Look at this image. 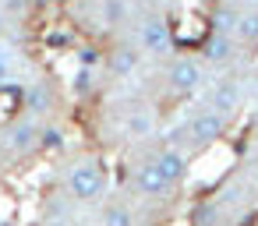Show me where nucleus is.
I'll use <instances>...</instances> for the list:
<instances>
[{
    "label": "nucleus",
    "mask_w": 258,
    "mask_h": 226,
    "mask_svg": "<svg viewBox=\"0 0 258 226\" xmlns=\"http://www.w3.org/2000/svg\"><path fill=\"white\" fill-rule=\"evenodd\" d=\"M124 138H131V141H145V138H156V131H159V117H156V110H149V106H138V110H131L127 117H124Z\"/></svg>",
    "instance_id": "9"
},
{
    "label": "nucleus",
    "mask_w": 258,
    "mask_h": 226,
    "mask_svg": "<svg viewBox=\"0 0 258 226\" xmlns=\"http://www.w3.org/2000/svg\"><path fill=\"white\" fill-rule=\"evenodd\" d=\"M237 18H240V8H233V4L219 8V11H216V32H230V36H233Z\"/></svg>",
    "instance_id": "18"
},
{
    "label": "nucleus",
    "mask_w": 258,
    "mask_h": 226,
    "mask_svg": "<svg viewBox=\"0 0 258 226\" xmlns=\"http://www.w3.org/2000/svg\"><path fill=\"white\" fill-rule=\"evenodd\" d=\"M103 15H106V22L110 25H117L127 11H124V0H103Z\"/></svg>",
    "instance_id": "20"
},
{
    "label": "nucleus",
    "mask_w": 258,
    "mask_h": 226,
    "mask_svg": "<svg viewBox=\"0 0 258 226\" xmlns=\"http://www.w3.org/2000/svg\"><path fill=\"white\" fill-rule=\"evenodd\" d=\"M78 64H85V67H96V64H99V53H96L92 46H85V50H78Z\"/></svg>",
    "instance_id": "23"
},
{
    "label": "nucleus",
    "mask_w": 258,
    "mask_h": 226,
    "mask_svg": "<svg viewBox=\"0 0 258 226\" xmlns=\"http://www.w3.org/2000/svg\"><path fill=\"white\" fill-rule=\"evenodd\" d=\"M71 89H75V96L89 99V96L96 92V74H92V67L78 64V71H75V78H71Z\"/></svg>",
    "instance_id": "16"
},
{
    "label": "nucleus",
    "mask_w": 258,
    "mask_h": 226,
    "mask_svg": "<svg viewBox=\"0 0 258 226\" xmlns=\"http://www.w3.org/2000/svg\"><path fill=\"white\" fill-rule=\"evenodd\" d=\"M8 82H11V53L0 50V85H8Z\"/></svg>",
    "instance_id": "22"
},
{
    "label": "nucleus",
    "mask_w": 258,
    "mask_h": 226,
    "mask_svg": "<svg viewBox=\"0 0 258 226\" xmlns=\"http://www.w3.org/2000/svg\"><path fill=\"white\" fill-rule=\"evenodd\" d=\"M233 39H237L240 46H254V43H258V4L240 8L237 29H233Z\"/></svg>",
    "instance_id": "13"
},
{
    "label": "nucleus",
    "mask_w": 258,
    "mask_h": 226,
    "mask_svg": "<svg viewBox=\"0 0 258 226\" xmlns=\"http://www.w3.org/2000/svg\"><path fill=\"white\" fill-rule=\"evenodd\" d=\"M8 22H11V18H8V11H4V8H0V39H4V36H8Z\"/></svg>",
    "instance_id": "24"
},
{
    "label": "nucleus",
    "mask_w": 258,
    "mask_h": 226,
    "mask_svg": "<svg viewBox=\"0 0 258 226\" xmlns=\"http://www.w3.org/2000/svg\"><path fill=\"white\" fill-rule=\"evenodd\" d=\"M166 89L173 96H195L205 89V60L195 57H173L166 67Z\"/></svg>",
    "instance_id": "2"
},
{
    "label": "nucleus",
    "mask_w": 258,
    "mask_h": 226,
    "mask_svg": "<svg viewBox=\"0 0 258 226\" xmlns=\"http://www.w3.org/2000/svg\"><path fill=\"white\" fill-rule=\"evenodd\" d=\"M75 205H78V201H75L71 194H68V198H50L46 208H43V215H46V219H71V215H75Z\"/></svg>",
    "instance_id": "17"
},
{
    "label": "nucleus",
    "mask_w": 258,
    "mask_h": 226,
    "mask_svg": "<svg viewBox=\"0 0 258 226\" xmlns=\"http://www.w3.org/2000/svg\"><path fill=\"white\" fill-rule=\"evenodd\" d=\"M254 180H258V173H254Z\"/></svg>",
    "instance_id": "27"
},
{
    "label": "nucleus",
    "mask_w": 258,
    "mask_h": 226,
    "mask_svg": "<svg viewBox=\"0 0 258 226\" xmlns=\"http://www.w3.org/2000/svg\"><path fill=\"white\" fill-rule=\"evenodd\" d=\"M191 222H202V226L223 222V205H219V201H198V205L191 208Z\"/></svg>",
    "instance_id": "14"
},
{
    "label": "nucleus",
    "mask_w": 258,
    "mask_h": 226,
    "mask_svg": "<svg viewBox=\"0 0 258 226\" xmlns=\"http://www.w3.org/2000/svg\"><path fill=\"white\" fill-rule=\"evenodd\" d=\"M103 222H113V226H131V222H135V212H131L124 201H106V205H103Z\"/></svg>",
    "instance_id": "15"
},
{
    "label": "nucleus",
    "mask_w": 258,
    "mask_h": 226,
    "mask_svg": "<svg viewBox=\"0 0 258 226\" xmlns=\"http://www.w3.org/2000/svg\"><path fill=\"white\" fill-rule=\"evenodd\" d=\"M0 8L8 11V18H15V15H25L29 11V0H0Z\"/></svg>",
    "instance_id": "21"
},
{
    "label": "nucleus",
    "mask_w": 258,
    "mask_h": 226,
    "mask_svg": "<svg viewBox=\"0 0 258 226\" xmlns=\"http://www.w3.org/2000/svg\"><path fill=\"white\" fill-rule=\"evenodd\" d=\"M64 187H68V194H71L78 205H92V201H99V198L106 194V170L99 166V159L82 156V159H75V163L68 166Z\"/></svg>",
    "instance_id": "1"
},
{
    "label": "nucleus",
    "mask_w": 258,
    "mask_h": 226,
    "mask_svg": "<svg viewBox=\"0 0 258 226\" xmlns=\"http://www.w3.org/2000/svg\"><path fill=\"white\" fill-rule=\"evenodd\" d=\"M138 50L149 57H166L173 53V32L163 18H145L138 25Z\"/></svg>",
    "instance_id": "5"
},
{
    "label": "nucleus",
    "mask_w": 258,
    "mask_h": 226,
    "mask_svg": "<svg viewBox=\"0 0 258 226\" xmlns=\"http://www.w3.org/2000/svg\"><path fill=\"white\" fill-rule=\"evenodd\" d=\"M22 110L29 113V117H46L50 110H53V89L46 85V82H32V85H25V92H22Z\"/></svg>",
    "instance_id": "10"
},
{
    "label": "nucleus",
    "mask_w": 258,
    "mask_h": 226,
    "mask_svg": "<svg viewBox=\"0 0 258 226\" xmlns=\"http://www.w3.org/2000/svg\"><path fill=\"white\" fill-rule=\"evenodd\" d=\"M131 180H135V191H138V194H145V198H166V194L173 191V184H170V180H166V173L159 170L156 156H152V159H142V163L135 166Z\"/></svg>",
    "instance_id": "6"
},
{
    "label": "nucleus",
    "mask_w": 258,
    "mask_h": 226,
    "mask_svg": "<svg viewBox=\"0 0 258 226\" xmlns=\"http://www.w3.org/2000/svg\"><path fill=\"white\" fill-rule=\"evenodd\" d=\"M251 4H258V0H251Z\"/></svg>",
    "instance_id": "26"
},
{
    "label": "nucleus",
    "mask_w": 258,
    "mask_h": 226,
    "mask_svg": "<svg viewBox=\"0 0 258 226\" xmlns=\"http://www.w3.org/2000/svg\"><path fill=\"white\" fill-rule=\"evenodd\" d=\"M39 148H43V152L64 148V131H60V127H43V131H39Z\"/></svg>",
    "instance_id": "19"
},
{
    "label": "nucleus",
    "mask_w": 258,
    "mask_h": 226,
    "mask_svg": "<svg viewBox=\"0 0 258 226\" xmlns=\"http://www.w3.org/2000/svg\"><path fill=\"white\" fill-rule=\"evenodd\" d=\"M202 57H205V64H212V67H230L233 57H237V39H233L230 32H216V29H212V36H209L205 46H202Z\"/></svg>",
    "instance_id": "8"
},
{
    "label": "nucleus",
    "mask_w": 258,
    "mask_h": 226,
    "mask_svg": "<svg viewBox=\"0 0 258 226\" xmlns=\"http://www.w3.org/2000/svg\"><path fill=\"white\" fill-rule=\"evenodd\" d=\"M138 60H142V50H138V43H135V46H131V43H124V46L110 50V57H106V67H110V74H117V78H127V74H135V71H138Z\"/></svg>",
    "instance_id": "11"
},
{
    "label": "nucleus",
    "mask_w": 258,
    "mask_h": 226,
    "mask_svg": "<svg viewBox=\"0 0 258 226\" xmlns=\"http://www.w3.org/2000/svg\"><path fill=\"white\" fill-rule=\"evenodd\" d=\"M184 131H187V141H191L195 148L216 145V141L226 134V113L205 106V110H198V113L187 117V127H184Z\"/></svg>",
    "instance_id": "3"
},
{
    "label": "nucleus",
    "mask_w": 258,
    "mask_h": 226,
    "mask_svg": "<svg viewBox=\"0 0 258 226\" xmlns=\"http://www.w3.org/2000/svg\"><path fill=\"white\" fill-rule=\"evenodd\" d=\"M39 131H43V124H39L36 117H29V113L15 117V120L4 127V145H8V152H15V156L36 152V148H39Z\"/></svg>",
    "instance_id": "4"
},
{
    "label": "nucleus",
    "mask_w": 258,
    "mask_h": 226,
    "mask_svg": "<svg viewBox=\"0 0 258 226\" xmlns=\"http://www.w3.org/2000/svg\"><path fill=\"white\" fill-rule=\"evenodd\" d=\"M254 96H258V78H254Z\"/></svg>",
    "instance_id": "25"
},
{
    "label": "nucleus",
    "mask_w": 258,
    "mask_h": 226,
    "mask_svg": "<svg viewBox=\"0 0 258 226\" xmlns=\"http://www.w3.org/2000/svg\"><path fill=\"white\" fill-rule=\"evenodd\" d=\"M240 103H244V85L237 82V78H219V82H212V89H209V106L212 110H219V113H237L240 110Z\"/></svg>",
    "instance_id": "7"
},
{
    "label": "nucleus",
    "mask_w": 258,
    "mask_h": 226,
    "mask_svg": "<svg viewBox=\"0 0 258 226\" xmlns=\"http://www.w3.org/2000/svg\"><path fill=\"white\" fill-rule=\"evenodd\" d=\"M156 163H159V170L166 173V180L177 187L184 177H187V156L177 148V145H166V148H159L156 152Z\"/></svg>",
    "instance_id": "12"
}]
</instances>
